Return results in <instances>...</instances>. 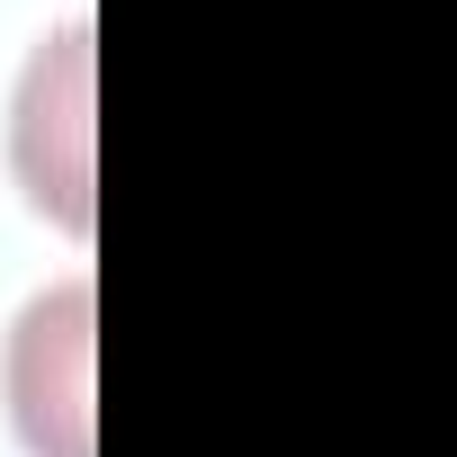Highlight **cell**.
Masks as SVG:
<instances>
[{"instance_id": "1", "label": "cell", "mask_w": 457, "mask_h": 457, "mask_svg": "<svg viewBox=\"0 0 457 457\" xmlns=\"http://www.w3.org/2000/svg\"><path fill=\"white\" fill-rule=\"evenodd\" d=\"M10 412L37 457H90V278H72L19 314Z\"/></svg>"}, {"instance_id": "2", "label": "cell", "mask_w": 457, "mask_h": 457, "mask_svg": "<svg viewBox=\"0 0 457 457\" xmlns=\"http://www.w3.org/2000/svg\"><path fill=\"white\" fill-rule=\"evenodd\" d=\"M90 28H63L37 63H28V90H19V179L37 197V215H54L63 234H90Z\"/></svg>"}]
</instances>
